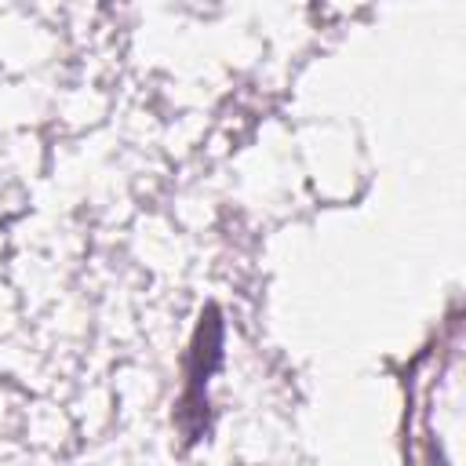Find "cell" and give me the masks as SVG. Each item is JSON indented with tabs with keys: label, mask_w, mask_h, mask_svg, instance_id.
Wrapping results in <instances>:
<instances>
[{
	"label": "cell",
	"mask_w": 466,
	"mask_h": 466,
	"mask_svg": "<svg viewBox=\"0 0 466 466\" xmlns=\"http://www.w3.org/2000/svg\"><path fill=\"white\" fill-rule=\"evenodd\" d=\"M222 364V320H218V309L208 306L200 313V324H197V335H193V346H189V364H186V393H182V404H178V426L186 433V444H193L200 437V430L208 426V397H204V386H208V375Z\"/></svg>",
	"instance_id": "1"
}]
</instances>
